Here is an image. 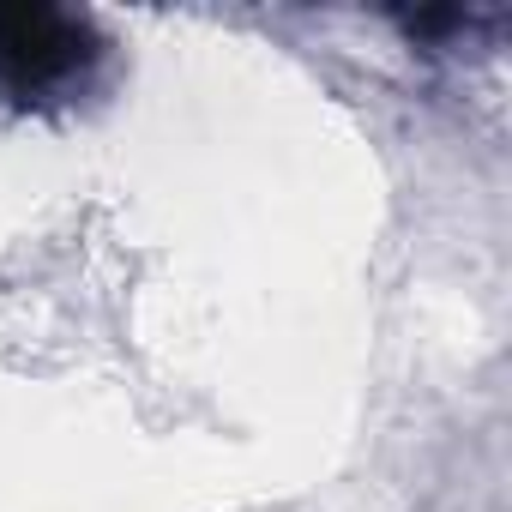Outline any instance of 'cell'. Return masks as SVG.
<instances>
[{
    "mask_svg": "<svg viewBox=\"0 0 512 512\" xmlns=\"http://www.w3.org/2000/svg\"><path fill=\"white\" fill-rule=\"evenodd\" d=\"M103 49L109 43L91 13L43 7V0L0 7V97H13L19 109L67 103L91 85Z\"/></svg>",
    "mask_w": 512,
    "mask_h": 512,
    "instance_id": "cell-1",
    "label": "cell"
},
{
    "mask_svg": "<svg viewBox=\"0 0 512 512\" xmlns=\"http://www.w3.org/2000/svg\"><path fill=\"white\" fill-rule=\"evenodd\" d=\"M476 25H494V19H476V13H458V7H428V13H398V31L410 43H428V49H446L458 37H470Z\"/></svg>",
    "mask_w": 512,
    "mask_h": 512,
    "instance_id": "cell-2",
    "label": "cell"
}]
</instances>
